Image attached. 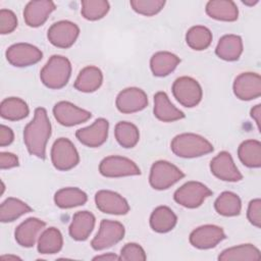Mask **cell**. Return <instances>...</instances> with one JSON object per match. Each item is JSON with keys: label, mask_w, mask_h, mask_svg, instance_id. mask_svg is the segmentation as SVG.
Returning <instances> with one entry per match:
<instances>
[{"label": "cell", "mask_w": 261, "mask_h": 261, "mask_svg": "<svg viewBox=\"0 0 261 261\" xmlns=\"http://www.w3.org/2000/svg\"><path fill=\"white\" fill-rule=\"evenodd\" d=\"M248 220L256 227L261 226V200L253 199L250 201L247 209Z\"/></svg>", "instance_id": "cell-41"}, {"label": "cell", "mask_w": 261, "mask_h": 261, "mask_svg": "<svg viewBox=\"0 0 261 261\" xmlns=\"http://www.w3.org/2000/svg\"><path fill=\"white\" fill-rule=\"evenodd\" d=\"M119 259L123 261H145L147 256L139 244L127 243L121 248Z\"/></svg>", "instance_id": "cell-39"}, {"label": "cell", "mask_w": 261, "mask_h": 261, "mask_svg": "<svg viewBox=\"0 0 261 261\" xmlns=\"http://www.w3.org/2000/svg\"><path fill=\"white\" fill-rule=\"evenodd\" d=\"M95 203L97 208L107 214L124 215L129 211V205L127 201L118 193L101 190L95 195Z\"/></svg>", "instance_id": "cell-18"}, {"label": "cell", "mask_w": 261, "mask_h": 261, "mask_svg": "<svg viewBox=\"0 0 261 261\" xmlns=\"http://www.w3.org/2000/svg\"><path fill=\"white\" fill-rule=\"evenodd\" d=\"M1 259L2 260H5V259H19L20 260V258L19 257H17V256H12V255H4V256H1Z\"/></svg>", "instance_id": "cell-47"}, {"label": "cell", "mask_w": 261, "mask_h": 261, "mask_svg": "<svg viewBox=\"0 0 261 261\" xmlns=\"http://www.w3.org/2000/svg\"><path fill=\"white\" fill-rule=\"evenodd\" d=\"M51 136V122L43 107L35 109V115L23 129V142L31 155L40 159L46 157V146Z\"/></svg>", "instance_id": "cell-1"}, {"label": "cell", "mask_w": 261, "mask_h": 261, "mask_svg": "<svg viewBox=\"0 0 261 261\" xmlns=\"http://www.w3.org/2000/svg\"><path fill=\"white\" fill-rule=\"evenodd\" d=\"M180 59L168 51H159L153 54L150 59V68L155 76H166L171 73L179 64Z\"/></svg>", "instance_id": "cell-26"}, {"label": "cell", "mask_w": 261, "mask_h": 261, "mask_svg": "<svg viewBox=\"0 0 261 261\" xmlns=\"http://www.w3.org/2000/svg\"><path fill=\"white\" fill-rule=\"evenodd\" d=\"M96 218L90 211H79L73 214L68 227L69 236L75 241H86L94 229Z\"/></svg>", "instance_id": "cell-22"}, {"label": "cell", "mask_w": 261, "mask_h": 261, "mask_svg": "<svg viewBox=\"0 0 261 261\" xmlns=\"http://www.w3.org/2000/svg\"><path fill=\"white\" fill-rule=\"evenodd\" d=\"M210 170L214 176L224 181H240L242 173L233 162L231 155L226 151L219 152L210 162Z\"/></svg>", "instance_id": "cell-16"}, {"label": "cell", "mask_w": 261, "mask_h": 261, "mask_svg": "<svg viewBox=\"0 0 261 261\" xmlns=\"http://www.w3.org/2000/svg\"><path fill=\"white\" fill-rule=\"evenodd\" d=\"M225 238V233L220 226L205 224L194 229L189 240L193 247L200 250H207L216 247Z\"/></svg>", "instance_id": "cell-13"}, {"label": "cell", "mask_w": 261, "mask_h": 261, "mask_svg": "<svg viewBox=\"0 0 261 261\" xmlns=\"http://www.w3.org/2000/svg\"><path fill=\"white\" fill-rule=\"evenodd\" d=\"M7 61L16 67H25L38 63L42 57V51L29 43H16L8 47L5 53Z\"/></svg>", "instance_id": "cell-10"}, {"label": "cell", "mask_w": 261, "mask_h": 261, "mask_svg": "<svg viewBox=\"0 0 261 261\" xmlns=\"http://www.w3.org/2000/svg\"><path fill=\"white\" fill-rule=\"evenodd\" d=\"M214 208L222 216H237L241 213L242 202L237 194L226 191L217 197L214 202Z\"/></svg>", "instance_id": "cell-33"}, {"label": "cell", "mask_w": 261, "mask_h": 261, "mask_svg": "<svg viewBox=\"0 0 261 261\" xmlns=\"http://www.w3.org/2000/svg\"><path fill=\"white\" fill-rule=\"evenodd\" d=\"M185 177V173L172 163L159 160L152 164L149 175L150 186L158 191L166 190Z\"/></svg>", "instance_id": "cell-4"}, {"label": "cell", "mask_w": 261, "mask_h": 261, "mask_svg": "<svg viewBox=\"0 0 261 261\" xmlns=\"http://www.w3.org/2000/svg\"><path fill=\"white\" fill-rule=\"evenodd\" d=\"M261 254L252 244H242L223 250L218 256L220 261H259Z\"/></svg>", "instance_id": "cell-27"}, {"label": "cell", "mask_w": 261, "mask_h": 261, "mask_svg": "<svg viewBox=\"0 0 261 261\" xmlns=\"http://www.w3.org/2000/svg\"><path fill=\"white\" fill-rule=\"evenodd\" d=\"M186 42L190 48L197 51L207 49L212 42L211 31L204 25L192 27L186 35Z\"/></svg>", "instance_id": "cell-36"}, {"label": "cell", "mask_w": 261, "mask_h": 261, "mask_svg": "<svg viewBox=\"0 0 261 261\" xmlns=\"http://www.w3.org/2000/svg\"><path fill=\"white\" fill-rule=\"evenodd\" d=\"M232 89L240 100L256 99L261 95V76L256 72H243L236 77Z\"/></svg>", "instance_id": "cell-17"}, {"label": "cell", "mask_w": 261, "mask_h": 261, "mask_svg": "<svg viewBox=\"0 0 261 261\" xmlns=\"http://www.w3.org/2000/svg\"><path fill=\"white\" fill-rule=\"evenodd\" d=\"M115 105L121 113H135L142 111L147 107L148 97L142 89L130 87L119 92L116 97Z\"/></svg>", "instance_id": "cell-14"}, {"label": "cell", "mask_w": 261, "mask_h": 261, "mask_svg": "<svg viewBox=\"0 0 261 261\" xmlns=\"http://www.w3.org/2000/svg\"><path fill=\"white\" fill-rule=\"evenodd\" d=\"M30 113L28 104L20 98H5L0 104L1 117L7 120L16 121L25 118Z\"/></svg>", "instance_id": "cell-29"}, {"label": "cell", "mask_w": 261, "mask_h": 261, "mask_svg": "<svg viewBox=\"0 0 261 261\" xmlns=\"http://www.w3.org/2000/svg\"><path fill=\"white\" fill-rule=\"evenodd\" d=\"M153 112L155 117L163 122H172L185 118V113L170 102L165 92H157L154 95Z\"/></svg>", "instance_id": "cell-21"}, {"label": "cell", "mask_w": 261, "mask_h": 261, "mask_svg": "<svg viewBox=\"0 0 261 261\" xmlns=\"http://www.w3.org/2000/svg\"><path fill=\"white\" fill-rule=\"evenodd\" d=\"M177 222L175 213L167 206H158L150 216L151 228L159 233H165L173 229Z\"/></svg>", "instance_id": "cell-28"}, {"label": "cell", "mask_w": 261, "mask_h": 261, "mask_svg": "<svg viewBox=\"0 0 261 261\" xmlns=\"http://www.w3.org/2000/svg\"><path fill=\"white\" fill-rule=\"evenodd\" d=\"M206 13L216 20L234 21L239 17L237 4L231 0H211L206 4Z\"/></svg>", "instance_id": "cell-24"}, {"label": "cell", "mask_w": 261, "mask_h": 261, "mask_svg": "<svg viewBox=\"0 0 261 261\" xmlns=\"http://www.w3.org/2000/svg\"><path fill=\"white\" fill-rule=\"evenodd\" d=\"M251 117L255 120L258 129L260 130V122H261V105L257 104L251 109Z\"/></svg>", "instance_id": "cell-44"}, {"label": "cell", "mask_w": 261, "mask_h": 261, "mask_svg": "<svg viewBox=\"0 0 261 261\" xmlns=\"http://www.w3.org/2000/svg\"><path fill=\"white\" fill-rule=\"evenodd\" d=\"M243 41L237 35H224L218 41L215 49L216 55L225 61H236L243 53Z\"/></svg>", "instance_id": "cell-25"}, {"label": "cell", "mask_w": 261, "mask_h": 261, "mask_svg": "<svg viewBox=\"0 0 261 261\" xmlns=\"http://www.w3.org/2000/svg\"><path fill=\"white\" fill-rule=\"evenodd\" d=\"M114 136L117 143L123 148H134L140 140L138 127L128 121H119L116 123Z\"/></svg>", "instance_id": "cell-35"}, {"label": "cell", "mask_w": 261, "mask_h": 261, "mask_svg": "<svg viewBox=\"0 0 261 261\" xmlns=\"http://www.w3.org/2000/svg\"><path fill=\"white\" fill-rule=\"evenodd\" d=\"M81 13L88 20H98L103 18L109 11L110 5L105 0H83L81 2Z\"/></svg>", "instance_id": "cell-37"}, {"label": "cell", "mask_w": 261, "mask_h": 261, "mask_svg": "<svg viewBox=\"0 0 261 261\" xmlns=\"http://www.w3.org/2000/svg\"><path fill=\"white\" fill-rule=\"evenodd\" d=\"M212 195V191L200 181L191 180L179 187L173 194L174 201L186 208H197Z\"/></svg>", "instance_id": "cell-5"}, {"label": "cell", "mask_w": 261, "mask_h": 261, "mask_svg": "<svg viewBox=\"0 0 261 261\" xmlns=\"http://www.w3.org/2000/svg\"><path fill=\"white\" fill-rule=\"evenodd\" d=\"M103 83V73L100 68L94 65L84 67L74 81V88L83 93L97 91Z\"/></svg>", "instance_id": "cell-23"}, {"label": "cell", "mask_w": 261, "mask_h": 261, "mask_svg": "<svg viewBox=\"0 0 261 261\" xmlns=\"http://www.w3.org/2000/svg\"><path fill=\"white\" fill-rule=\"evenodd\" d=\"M62 246L63 238L56 227L46 228L38 239V251L44 255L56 254L62 249Z\"/></svg>", "instance_id": "cell-32"}, {"label": "cell", "mask_w": 261, "mask_h": 261, "mask_svg": "<svg viewBox=\"0 0 261 261\" xmlns=\"http://www.w3.org/2000/svg\"><path fill=\"white\" fill-rule=\"evenodd\" d=\"M109 122L105 118L96 119L91 125L76 130V139L85 146L98 148L103 145L108 137Z\"/></svg>", "instance_id": "cell-15"}, {"label": "cell", "mask_w": 261, "mask_h": 261, "mask_svg": "<svg viewBox=\"0 0 261 261\" xmlns=\"http://www.w3.org/2000/svg\"><path fill=\"white\" fill-rule=\"evenodd\" d=\"M70 74V61L62 55H52L41 69L40 79L47 88L58 90L66 86Z\"/></svg>", "instance_id": "cell-3"}, {"label": "cell", "mask_w": 261, "mask_h": 261, "mask_svg": "<svg viewBox=\"0 0 261 261\" xmlns=\"http://www.w3.org/2000/svg\"><path fill=\"white\" fill-rule=\"evenodd\" d=\"M93 260H108V261H114V260H120L119 256L115 255L114 253H106L102 255H98L93 258Z\"/></svg>", "instance_id": "cell-45"}, {"label": "cell", "mask_w": 261, "mask_h": 261, "mask_svg": "<svg viewBox=\"0 0 261 261\" xmlns=\"http://www.w3.org/2000/svg\"><path fill=\"white\" fill-rule=\"evenodd\" d=\"M55 9V3L50 0L30 1L23 9L24 21L31 28H38L46 22Z\"/></svg>", "instance_id": "cell-19"}, {"label": "cell", "mask_w": 261, "mask_h": 261, "mask_svg": "<svg viewBox=\"0 0 261 261\" xmlns=\"http://www.w3.org/2000/svg\"><path fill=\"white\" fill-rule=\"evenodd\" d=\"M88 200L87 194L79 188H63L57 191L54 195L56 206L62 209L73 208L84 205Z\"/></svg>", "instance_id": "cell-30"}, {"label": "cell", "mask_w": 261, "mask_h": 261, "mask_svg": "<svg viewBox=\"0 0 261 261\" xmlns=\"http://www.w3.org/2000/svg\"><path fill=\"white\" fill-rule=\"evenodd\" d=\"M14 140V134L12 129L4 124L0 125V146L5 147L10 145Z\"/></svg>", "instance_id": "cell-43"}, {"label": "cell", "mask_w": 261, "mask_h": 261, "mask_svg": "<svg viewBox=\"0 0 261 261\" xmlns=\"http://www.w3.org/2000/svg\"><path fill=\"white\" fill-rule=\"evenodd\" d=\"M17 27V18L13 11L9 9L0 10V33L2 35L12 33Z\"/></svg>", "instance_id": "cell-40"}, {"label": "cell", "mask_w": 261, "mask_h": 261, "mask_svg": "<svg viewBox=\"0 0 261 261\" xmlns=\"http://www.w3.org/2000/svg\"><path fill=\"white\" fill-rule=\"evenodd\" d=\"M46 223L36 217H30L22 221L14 231L16 243L24 248L33 247L44 230Z\"/></svg>", "instance_id": "cell-20"}, {"label": "cell", "mask_w": 261, "mask_h": 261, "mask_svg": "<svg viewBox=\"0 0 261 261\" xmlns=\"http://www.w3.org/2000/svg\"><path fill=\"white\" fill-rule=\"evenodd\" d=\"M79 35L80 28L77 24L69 20H60L49 28L47 38L53 46L67 49L74 44Z\"/></svg>", "instance_id": "cell-11"}, {"label": "cell", "mask_w": 261, "mask_h": 261, "mask_svg": "<svg viewBox=\"0 0 261 261\" xmlns=\"http://www.w3.org/2000/svg\"><path fill=\"white\" fill-rule=\"evenodd\" d=\"M19 165L18 158L13 153L9 152H1L0 153V168L1 169H9Z\"/></svg>", "instance_id": "cell-42"}, {"label": "cell", "mask_w": 261, "mask_h": 261, "mask_svg": "<svg viewBox=\"0 0 261 261\" xmlns=\"http://www.w3.org/2000/svg\"><path fill=\"white\" fill-rule=\"evenodd\" d=\"M171 151L181 158H195L211 153L212 144L200 135L184 133L175 136L170 144Z\"/></svg>", "instance_id": "cell-2"}, {"label": "cell", "mask_w": 261, "mask_h": 261, "mask_svg": "<svg viewBox=\"0 0 261 261\" xmlns=\"http://www.w3.org/2000/svg\"><path fill=\"white\" fill-rule=\"evenodd\" d=\"M132 8L139 14L145 16H153L159 13L165 5L164 0H132L129 1Z\"/></svg>", "instance_id": "cell-38"}, {"label": "cell", "mask_w": 261, "mask_h": 261, "mask_svg": "<svg viewBox=\"0 0 261 261\" xmlns=\"http://www.w3.org/2000/svg\"><path fill=\"white\" fill-rule=\"evenodd\" d=\"M99 171L105 177H122L141 174L139 166L133 160L118 155L105 157L99 164Z\"/></svg>", "instance_id": "cell-9"}, {"label": "cell", "mask_w": 261, "mask_h": 261, "mask_svg": "<svg viewBox=\"0 0 261 261\" xmlns=\"http://www.w3.org/2000/svg\"><path fill=\"white\" fill-rule=\"evenodd\" d=\"M32 211V208L23 201L9 197L0 206V220L2 222H12Z\"/></svg>", "instance_id": "cell-34"}, {"label": "cell", "mask_w": 261, "mask_h": 261, "mask_svg": "<svg viewBox=\"0 0 261 261\" xmlns=\"http://www.w3.org/2000/svg\"><path fill=\"white\" fill-rule=\"evenodd\" d=\"M125 233L122 223L119 221L103 219L100 222L99 230L91 242V247L96 251L105 250L120 242Z\"/></svg>", "instance_id": "cell-8"}, {"label": "cell", "mask_w": 261, "mask_h": 261, "mask_svg": "<svg viewBox=\"0 0 261 261\" xmlns=\"http://www.w3.org/2000/svg\"><path fill=\"white\" fill-rule=\"evenodd\" d=\"M172 94L179 104L192 108L197 106L203 96L200 84L190 76L177 77L172 85Z\"/></svg>", "instance_id": "cell-7"}, {"label": "cell", "mask_w": 261, "mask_h": 261, "mask_svg": "<svg viewBox=\"0 0 261 261\" xmlns=\"http://www.w3.org/2000/svg\"><path fill=\"white\" fill-rule=\"evenodd\" d=\"M238 156L241 162L250 168L261 166V143L257 140H246L238 149Z\"/></svg>", "instance_id": "cell-31"}, {"label": "cell", "mask_w": 261, "mask_h": 261, "mask_svg": "<svg viewBox=\"0 0 261 261\" xmlns=\"http://www.w3.org/2000/svg\"><path fill=\"white\" fill-rule=\"evenodd\" d=\"M53 115L58 123L64 126H73L86 122L92 117V113L82 109L68 101H60L53 107Z\"/></svg>", "instance_id": "cell-12"}, {"label": "cell", "mask_w": 261, "mask_h": 261, "mask_svg": "<svg viewBox=\"0 0 261 261\" xmlns=\"http://www.w3.org/2000/svg\"><path fill=\"white\" fill-rule=\"evenodd\" d=\"M51 161L57 170L67 171L79 164L80 156L75 146L70 140L67 138H59L52 146Z\"/></svg>", "instance_id": "cell-6"}, {"label": "cell", "mask_w": 261, "mask_h": 261, "mask_svg": "<svg viewBox=\"0 0 261 261\" xmlns=\"http://www.w3.org/2000/svg\"><path fill=\"white\" fill-rule=\"evenodd\" d=\"M242 2L247 6H254L259 2V0H242Z\"/></svg>", "instance_id": "cell-46"}]
</instances>
